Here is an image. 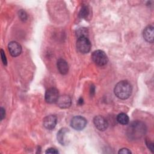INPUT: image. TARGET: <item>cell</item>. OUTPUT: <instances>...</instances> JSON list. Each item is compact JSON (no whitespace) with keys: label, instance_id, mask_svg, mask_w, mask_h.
<instances>
[{"label":"cell","instance_id":"obj_1","mask_svg":"<svg viewBox=\"0 0 154 154\" xmlns=\"http://www.w3.org/2000/svg\"><path fill=\"white\" fill-rule=\"evenodd\" d=\"M115 95L120 99H126L129 97L132 93V87L127 81L119 82L114 87Z\"/></svg>","mask_w":154,"mask_h":154},{"label":"cell","instance_id":"obj_2","mask_svg":"<svg viewBox=\"0 0 154 154\" xmlns=\"http://www.w3.org/2000/svg\"><path fill=\"white\" fill-rule=\"evenodd\" d=\"M128 135L132 138H139L145 133V125L140 122H132L128 128Z\"/></svg>","mask_w":154,"mask_h":154},{"label":"cell","instance_id":"obj_3","mask_svg":"<svg viewBox=\"0 0 154 154\" xmlns=\"http://www.w3.org/2000/svg\"><path fill=\"white\" fill-rule=\"evenodd\" d=\"M91 58L96 64L103 66L108 63V59L106 54L101 50H96L92 53Z\"/></svg>","mask_w":154,"mask_h":154},{"label":"cell","instance_id":"obj_4","mask_svg":"<svg viewBox=\"0 0 154 154\" xmlns=\"http://www.w3.org/2000/svg\"><path fill=\"white\" fill-rule=\"evenodd\" d=\"M76 48L82 54L88 53L91 49V43L87 37H78L76 41Z\"/></svg>","mask_w":154,"mask_h":154},{"label":"cell","instance_id":"obj_5","mask_svg":"<svg viewBox=\"0 0 154 154\" xmlns=\"http://www.w3.org/2000/svg\"><path fill=\"white\" fill-rule=\"evenodd\" d=\"M86 125V119L84 117L80 116L73 117L70 122V125L72 128L76 131L82 130L85 127Z\"/></svg>","mask_w":154,"mask_h":154},{"label":"cell","instance_id":"obj_6","mask_svg":"<svg viewBox=\"0 0 154 154\" xmlns=\"http://www.w3.org/2000/svg\"><path fill=\"white\" fill-rule=\"evenodd\" d=\"M59 97V93L57 88H50L45 93V100L49 103L57 102Z\"/></svg>","mask_w":154,"mask_h":154},{"label":"cell","instance_id":"obj_7","mask_svg":"<svg viewBox=\"0 0 154 154\" xmlns=\"http://www.w3.org/2000/svg\"><path fill=\"white\" fill-rule=\"evenodd\" d=\"M93 123L95 127L100 131L106 130L108 126L106 120L101 116H97L93 119Z\"/></svg>","mask_w":154,"mask_h":154},{"label":"cell","instance_id":"obj_8","mask_svg":"<svg viewBox=\"0 0 154 154\" xmlns=\"http://www.w3.org/2000/svg\"><path fill=\"white\" fill-rule=\"evenodd\" d=\"M69 131L67 128H63L59 130L57 133V140L63 146L68 144Z\"/></svg>","mask_w":154,"mask_h":154},{"label":"cell","instance_id":"obj_9","mask_svg":"<svg viewBox=\"0 0 154 154\" xmlns=\"http://www.w3.org/2000/svg\"><path fill=\"white\" fill-rule=\"evenodd\" d=\"M8 51L12 57H16L19 56L22 52V46L20 45L15 41H12L8 43Z\"/></svg>","mask_w":154,"mask_h":154},{"label":"cell","instance_id":"obj_10","mask_svg":"<svg viewBox=\"0 0 154 154\" xmlns=\"http://www.w3.org/2000/svg\"><path fill=\"white\" fill-rule=\"evenodd\" d=\"M57 122V119L54 115H49L43 119V124L45 128L48 130H52L55 128Z\"/></svg>","mask_w":154,"mask_h":154},{"label":"cell","instance_id":"obj_11","mask_svg":"<svg viewBox=\"0 0 154 154\" xmlns=\"http://www.w3.org/2000/svg\"><path fill=\"white\" fill-rule=\"evenodd\" d=\"M72 100L69 96L67 95H63L61 96H59L57 103L58 106L61 108H67L70 107L71 105Z\"/></svg>","mask_w":154,"mask_h":154},{"label":"cell","instance_id":"obj_12","mask_svg":"<svg viewBox=\"0 0 154 154\" xmlns=\"http://www.w3.org/2000/svg\"><path fill=\"white\" fill-rule=\"evenodd\" d=\"M153 29L154 27L152 25L146 26L143 31V37L144 40L150 43L153 42Z\"/></svg>","mask_w":154,"mask_h":154},{"label":"cell","instance_id":"obj_13","mask_svg":"<svg viewBox=\"0 0 154 154\" xmlns=\"http://www.w3.org/2000/svg\"><path fill=\"white\" fill-rule=\"evenodd\" d=\"M57 68L59 72L62 75H66L69 71V66L67 63L63 59H59L57 61Z\"/></svg>","mask_w":154,"mask_h":154},{"label":"cell","instance_id":"obj_14","mask_svg":"<svg viewBox=\"0 0 154 154\" xmlns=\"http://www.w3.org/2000/svg\"><path fill=\"white\" fill-rule=\"evenodd\" d=\"M129 117L125 113L122 112L117 116V121L121 125H125L129 123Z\"/></svg>","mask_w":154,"mask_h":154},{"label":"cell","instance_id":"obj_15","mask_svg":"<svg viewBox=\"0 0 154 154\" xmlns=\"http://www.w3.org/2000/svg\"><path fill=\"white\" fill-rule=\"evenodd\" d=\"M90 14V10L87 6H83L79 11V17L81 18H87Z\"/></svg>","mask_w":154,"mask_h":154},{"label":"cell","instance_id":"obj_16","mask_svg":"<svg viewBox=\"0 0 154 154\" xmlns=\"http://www.w3.org/2000/svg\"><path fill=\"white\" fill-rule=\"evenodd\" d=\"M87 33V29L85 28H79L77 32L76 35L78 36V37H86V34Z\"/></svg>","mask_w":154,"mask_h":154},{"label":"cell","instance_id":"obj_17","mask_svg":"<svg viewBox=\"0 0 154 154\" xmlns=\"http://www.w3.org/2000/svg\"><path fill=\"white\" fill-rule=\"evenodd\" d=\"M19 17H20V20H23V21H25L27 19V14L23 10H21L19 11Z\"/></svg>","mask_w":154,"mask_h":154},{"label":"cell","instance_id":"obj_18","mask_svg":"<svg viewBox=\"0 0 154 154\" xmlns=\"http://www.w3.org/2000/svg\"><path fill=\"white\" fill-rule=\"evenodd\" d=\"M1 59H2V61L3 64L4 65H7V61L6 56H5V53L2 49H1Z\"/></svg>","mask_w":154,"mask_h":154},{"label":"cell","instance_id":"obj_19","mask_svg":"<svg viewBox=\"0 0 154 154\" xmlns=\"http://www.w3.org/2000/svg\"><path fill=\"white\" fill-rule=\"evenodd\" d=\"M146 145L147 146L148 148L153 152V143H152L149 140H146Z\"/></svg>","mask_w":154,"mask_h":154},{"label":"cell","instance_id":"obj_20","mask_svg":"<svg viewBox=\"0 0 154 154\" xmlns=\"http://www.w3.org/2000/svg\"><path fill=\"white\" fill-rule=\"evenodd\" d=\"M45 153H58V151L55 148L51 147L48 149Z\"/></svg>","mask_w":154,"mask_h":154},{"label":"cell","instance_id":"obj_21","mask_svg":"<svg viewBox=\"0 0 154 154\" xmlns=\"http://www.w3.org/2000/svg\"><path fill=\"white\" fill-rule=\"evenodd\" d=\"M119 153H131V152L127 148H123L119 151Z\"/></svg>","mask_w":154,"mask_h":154},{"label":"cell","instance_id":"obj_22","mask_svg":"<svg viewBox=\"0 0 154 154\" xmlns=\"http://www.w3.org/2000/svg\"><path fill=\"white\" fill-rule=\"evenodd\" d=\"M0 114H1V120H2L5 116V109L3 108H0Z\"/></svg>","mask_w":154,"mask_h":154},{"label":"cell","instance_id":"obj_23","mask_svg":"<svg viewBox=\"0 0 154 154\" xmlns=\"http://www.w3.org/2000/svg\"><path fill=\"white\" fill-rule=\"evenodd\" d=\"M78 103L79 105H82L83 103V99L82 97L79 98V99L78 100Z\"/></svg>","mask_w":154,"mask_h":154},{"label":"cell","instance_id":"obj_24","mask_svg":"<svg viewBox=\"0 0 154 154\" xmlns=\"http://www.w3.org/2000/svg\"><path fill=\"white\" fill-rule=\"evenodd\" d=\"M94 86H92L91 87V93L92 94V93H94Z\"/></svg>","mask_w":154,"mask_h":154}]
</instances>
